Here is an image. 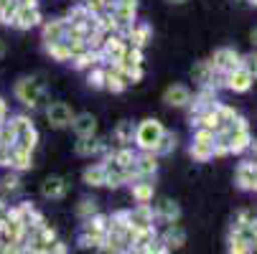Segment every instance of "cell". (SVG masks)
<instances>
[{"instance_id": "1", "label": "cell", "mask_w": 257, "mask_h": 254, "mask_svg": "<svg viewBox=\"0 0 257 254\" xmlns=\"http://www.w3.org/2000/svg\"><path fill=\"white\" fill-rule=\"evenodd\" d=\"M13 94L26 110H39L49 99V87L41 77H21L13 87Z\"/></svg>"}, {"instance_id": "2", "label": "cell", "mask_w": 257, "mask_h": 254, "mask_svg": "<svg viewBox=\"0 0 257 254\" xmlns=\"http://www.w3.org/2000/svg\"><path fill=\"white\" fill-rule=\"evenodd\" d=\"M163 135H166V127H163L161 120L145 117V120H140V122L135 125V137H133V142L138 145V150L153 153V150L158 148V142H161Z\"/></svg>"}, {"instance_id": "3", "label": "cell", "mask_w": 257, "mask_h": 254, "mask_svg": "<svg viewBox=\"0 0 257 254\" xmlns=\"http://www.w3.org/2000/svg\"><path fill=\"white\" fill-rule=\"evenodd\" d=\"M11 122L16 127V148H23V150L33 153L36 145H39V130H36V125L26 115H13Z\"/></svg>"}, {"instance_id": "4", "label": "cell", "mask_w": 257, "mask_h": 254, "mask_svg": "<svg viewBox=\"0 0 257 254\" xmlns=\"http://www.w3.org/2000/svg\"><path fill=\"white\" fill-rule=\"evenodd\" d=\"M44 112H46L49 127H54V130H66V127H71V120H74V115H77L66 102H49Z\"/></svg>"}, {"instance_id": "5", "label": "cell", "mask_w": 257, "mask_h": 254, "mask_svg": "<svg viewBox=\"0 0 257 254\" xmlns=\"http://www.w3.org/2000/svg\"><path fill=\"white\" fill-rule=\"evenodd\" d=\"M125 51H127V41L120 33H109L104 36V41L99 46V59L102 64H115V61H122Z\"/></svg>"}, {"instance_id": "6", "label": "cell", "mask_w": 257, "mask_h": 254, "mask_svg": "<svg viewBox=\"0 0 257 254\" xmlns=\"http://www.w3.org/2000/svg\"><path fill=\"white\" fill-rule=\"evenodd\" d=\"M214 140H216V132L196 127V132H194V142H191V158L199 160V163L214 158Z\"/></svg>"}, {"instance_id": "7", "label": "cell", "mask_w": 257, "mask_h": 254, "mask_svg": "<svg viewBox=\"0 0 257 254\" xmlns=\"http://www.w3.org/2000/svg\"><path fill=\"white\" fill-rule=\"evenodd\" d=\"M41 23H44V16H41L39 6H18L16 18H13V28L31 31V28H39Z\"/></svg>"}, {"instance_id": "8", "label": "cell", "mask_w": 257, "mask_h": 254, "mask_svg": "<svg viewBox=\"0 0 257 254\" xmlns=\"http://www.w3.org/2000/svg\"><path fill=\"white\" fill-rule=\"evenodd\" d=\"M211 64H214V69L219 71V74H229L232 69H237V66L242 64V56H239V51L224 46V49H216V51H214Z\"/></svg>"}, {"instance_id": "9", "label": "cell", "mask_w": 257, "mask_h": 254, "mask_svg": "<svg viewBox=\"0 0 257 254\" xmlns=\"http://www.w3.org/2000/svg\"><path fill=\"white\" fill-rule=\"evenodd\" d=\"M109 150V142L102 140V137H77V145H74V153L79 158H94V155H104Z\"/></svg>"}, {"instance_id": "10", "label": "cell", "mask_w": 257, "mask_h": 254, "mask_svg": "<svg viewBox=\"0 0 257 254\" xmlns=\"http://www.w3.org/2000/svg\"><path fill=\"white\" fill-rule=\"evenodd\" d=\"M133 170L138 178H153L158 170V155L148 153V150H138V158L133 163Z\"/></svg>"}, {"instance_id": "11", "label": "cell", "mask_w": 257, "mask_h": 254, "mask_svg": "<svg viewBox=\"0 0 257 254\" xmlns=\"http://www.w3.org/2000/svg\"><path fill=\"white\" fill-rule=\"evenodd\" d=\"M163 102L168 104V107H189L191 104V89L186 87V84H171V87H166L163 89Z\"/></svg>"}, {"instance_id": "12", "label": "cell", "mask_w": 257, "mask_h": 254, "mask_svg": "<svg viewBox=\"0 0 257 254\" xmlns=\"http://www.w3.org/2000/svg\"><path fill=\"white\" fill-rule=\"evenodd\" d=\"M64 36H66V18H54V21H44L41 23V41H44V46L64 41Z\"/></svg>"}, {"instance_id": "13", "label": "cell", "mask_w": 257, "mask_h": 254, "mask_svg": "<svg viewBox=\"0 0 257 254\" xmlns=\"http://www.w3.org/2000/svg\"><path fill=\"white\" fill-rule=\"evenodd\" d=\"M71 130H74L77 137H94L97 130H99V122L92 112H79L71 120Z\"/></svg>"}, {"instance_id": "14", "label": "cell", "mask_w": 257, "mask_h": 254, "mask_svg": "<svg viewBox=\"0 0 257 254\" xmlns=\"http://www.w3.org/2000/svg\"><path fill=\"white\" fill-rule=\"evenodd\" d=\"M156 211L151 203H138L133 211H130V226L133 229H148V226H156Z\"/></svg>"}, {"instance_id": "15", "label": "cell", "mask_w": 257, "mask_h": 254, "mask_svg": "<svg viewBox=\"0 0 257 254\" xmlns=\"http://www.w3.org/2000/svg\"><path fill=\"white\" fill-rule=\"evenodd\" d=\"M66 191H69V183H66V178H61V175H49L44 183H41V196L44 198H51V201L64 198Z\"/></svg>"}, {"instance_id": "16", "label": "cell", "mask_w": 257, "mask_h": 254, "mask_svg": "<svg viewBox=\"0 0 257 254\" xmlns=\"http://www.w3.org/2000/svg\"><path fill=\"white\" fill-rule=\"evenodd\" d=\"M151 36H153V31H151L148 23H133L130 31L125 33V41H127V46L145 49V46H148V41H151Z\"/></svg>"}, {"instance_id": "17", "label": "cell", "mask_w": 257, "mask_h": 254, "mask_svg": "<svg viewBox=\"0 0 257 254\" xmlns=\"http://www.w3.org/2000/svg\"><path fill=\"white\" fill-rule=\"evenodd\" d=\"M252 74L247 69H242V66H237V69H232L229 74L224 77V84L232 89V92H247L249 87H252Z\"/></svg>"}, {"instance_id": "18", "label": "cell", "mask_w": 257, "mask_h": 254, "mask_svg": "<svg viewBox=\"0 0 257 254\" xmlns=\"http://www.w3.org/2000/svg\"><path fill=\"white\" fill-rule=\"evenodd\" d=\"M130 193H133L135 203H151L153 193H156L153 178H138V180H133V183H130Z\"/></svg>"}, {"instance_id": "19", "label": "cell", "mask_w": 257, "mask_h": 254, "mask_svg": "<svg viewBox=\"0 0 257 254\" xmlns=\"http://www.w3.org/2000/svg\"><path fill=\"white\" fill-rule=\"evenodd\" d=\"M11 170L16 173H23V170H31L33 168V153L31 150H23V148H11V163H8Z\"/></svg>"}, {"instance_id": "20", "label": "cell", "mask_w": 257, "mask_h": 254, "mask_svg": "<svg viewBox=\"0 0 257 254\" xmlns=\"http://www.w3.org/2000/svg\"><path fill=\"white\" fill-rule=\"evenodd\" d=\"M153 211H156V219H161V221H166V224H176V221H178V216H181L178 203H176V201H171V198L158 201Z\"/></svg>"}, {"instance_id": "21", "label": "cell", "mask_w": 257, "mask_h": 254, "mask_svg": "<svg viewBox=\"0 0 257 254\" xmlns=\"http://www.w3.org/2000/svg\"><path fill=\"white\" fill-rule=\"evenodd\" d=\"M104 89L112 92V94H120V92L127 89V82L120 77V71L112 64H104Z\"/></svg>"}, {"instance_id": "22", "label": "cell", "mask_w": 257, "mask_h": 254, "mask_svg": "<svg viewBox=\"0 0 257 254\" xmlns=\"http://www.w3.org/2000/svg\"><path fill=\"white\" fill-rule=\"evenodd\" d=\"M133 137H135V125H133V122L122 120V122L115 125V130H112V140L117 142V148H127V145L133 142Z\"/></svg>"}, {"instance_id": "23", "label": "cell", "mask_w": 257, "mask_h": 254, "mask_svg": "<svg viewBox=\"0 0 257 254\" xmlns=\"http://www.w3.org/2000/svg\"><path fill=\"white\" fill-rule=\"evenodd\" d=\"M168 249H181L186 244V231H183L178 224H168V229L163 231V239H161Z\"/></svg>"}, {"instance_id": "24", "label": "cell", "mask_w": 257, "mask_h": 254, "mask_svg": "<svg viewBox=\"0 0 257 254\" xmlns=\"http://www.w3.org/2000/svg\"><path fill=\"white\" fill-rule=\"evenodd\" d=\"M82 180L87 186L97 188V186H104V163H92L82 170Z\"/></svg>"}, {"instance_id": "25", "label": "cell", "mask_w": 257, "mask_h": 254, "mask_svg": "<svg viewBox=\"0 0 257 254\" xmlns=\"http://www.w3.org/2000/svg\"><path fill=\"white\" fill-rule=\"evenodd\" d=\"M237 183L239 188H257V170L254 163H242L237 168Z\"/></svg>"}, {"instance_id": "26", "label": "cell", "mask_w": 257, "mask_h": 254, "mask_svg": "<svg viewBox=\"0 0 257 254\" xmlns=\"http://www.w3.org/2000/svg\"><path fill=\"white\" fill-rule=\"evenodd\" d=\"M71 64H74V69H79V71H89L92 66L102 64V59H99V51H94V49H87L84 54H79V56H74V59H71Z\"/></svg>"}, {"instance_id": "27", "label": "cell", "mask_w": 257, "mask_h": 254, "mask_svg": "<svg viewBox=\"0 0 257 254\" xmlns=\"http://www.w3.org/2000/svg\"><path fill=\"white\" fill-rule=\"evenodd\" d=\"M21 191V175L16 170H8L3 178H0V193L3 196H16Z\"/></svg>"}, {"instance_id": "28", "label": "cell", "mask_w": 257, "mask_h": 254, "mask_svg": "<svg viewBox=\"0 0 257 254\" xmlns=\"http://www.w3.org/2000/svg\"><path fill=\"white\" fill-rule=\"evenodd\" d=\"M44 51L54 59V61H71V51H69V44L66 41H56V44H49V46H44Z\"/></svg>"}, {"instance_id": "29", "label": "cell", "mask_w": 257, "mask_h": 254, "mask_svg": "<svg viewBox=\"0 0 257 254\" xmlns=\"http://www.w3.org/2000/svg\"><path fill=\"white\" fill-rule=\"evenodd\" d=\"M87 84L92 89H104V64H97L87 71Z\"/></svg>"}, {"instance_id": "30", "label": "cell", "mask_w": 257, "mask_h": 254, "mask_svg": "<svg viewBox=\"0 0 257 254\" xmlns=\"http://www.w3.org/2000/svg\"><path fill=\"white\" fill-rule=\"evenodd\" d=\"M0 145H6V148H13L16 145V127H13L11 117L6 122H0Z\"/></svg>"}, {"instance_id": "31", "label": "cell", "mask_w": 257, "mask_h": 254, "mask_svg": "<svg viewBox=\"0 0 257 254\" xmlns=\"http://www.w3.org/2000/svg\"><path fill=\"white\" fill-rule=\"evenodd\" d=\"M173 150H176V135L166 130V135L161 137V142H158V148H156L153 153H156V155L161 158V155H168V153H173Z\"/></svg>"}, {"instance_id": "32", "label": "cell", "mask_w": 257, "mask_h": 254, "mask_svg": "<svg viewBox=\"0 0 257 254\" xmlns=\"http://www.w3.org/2000/svg\"><path fill=\"white\" fill-rule=\"evenodd\" d=\"M94 213H97V201L94 198H82L79 206H77V216L82 221H87V219H92Z\"/></svg>"}, {"instance_id": "33", "label": "cell", "mask_w": 257, "mask_h": 254, "mask_svg": "<svg viewBox=\"0 0 257 254\" xmlns=\"http://www.w3.org/2000/svg\"><path fill=\"white\" fill-rule=\"evenodd\" d=\"M16 11H18V0H13V3H8V6L0 8V26H13Z\"/></svg>"}, {"instance_id": "34", "label": "cell", "mask_w": 257, "mask_h": 254, "mask_svg": "<svg viewBox=\"0 0 257 254\" xmlns=\"http://www.w3.org/2000/svg\"><path fill=\"white\" fill-rule=\"evenodd\" d=\"M82 3H84V8H87L92 16H99L102 11L109 8V0H82Z\"/></svg>"}, {"instance_id": "35", "label": "cell", "mask_w": 257, "mask_h": 254, "mask_svg": "<svg viewBox=\"0 0 257 254\" xmlns=\"http://www.w3.org/2000/svg\"><path fill=\"white\" fill-rule=\"evenodd\" d=\"M122 61H125V64H135V66H143V49L127 46V51H125Z\"/></svg>"}, {"instance_id": "36", "label": "cell", "mask_w": 257, "mask_h": 254, "mask_svg": "<svg viewBox=\"0 0 257 254\" xmlns=\"http://www.w3.org/2000/svg\"><path fill=\"white\" fill-rule=\"evenodd\" d=\"M239 66L249 71V74H252V79H257V54H249V56H242V64H239Z\"/></svg>"}, {"instance_id": "37", "label": "cell", "mask_w": 257, "mask_h": 254, "mask_svg": "<svg viewBox=\"0 0 257 254\" xmlns=\"http://www.w3.org/2000/svg\"><path fill=\"white\" fill-rule=\"evenodd\" d=\"M49 254H69V249H66V244L54 241V246H51V251H49Z\"/></svg>"}, {"instance_id": "38", "label": "cell", "mask_w": 257, "mask_h": 254, "mask_svg": "<svg viewBox=\"0 0 257 254\" xmlns=\"http://www.w3.org/2000/svg\"><path fill=\"white\" fill-rule=\"evenodd\" d=\"M8 120V102L0 97V122H6Z\"/></svg>"}, {"instance_id": "39", "label": "cell", "mask_w": 257, "mask_h": 254, "mask_svg": "<svg viewBox=\"0 0 257 254\" xmlns=\"http://www.w3.org/2000/svg\"><path fill=\"white\" fill-rule=\"evenodd\" d=\"M6 54H8V44H6L3 39H0V59H3Z\"/></svg>"}, {"instance_id": "40", "label": "cell", "mask_w": 257, "mask_h": 254, "mask_svg": "<svg viewBox=\"0 0 257 254\" xmlns=\"http://www.w3.org/2000/svg\"><path fill=\"white\" fill-rule=\"evenodd\" d=\"M6 211H8V203H6L3 198H0V219H3V216H6Z\"/></svg>"}, {"instance_id": "41", "label": "cell", "mask_w": 257, "mask_h": 254, "mask_svg": "<svg viewBox=\"0 0 257 254\" xmlns=\"http://www.w3.org/2000/svg\"><path fill=\"white\" fill-rule=\"evenodd\" d=\"M18 6H39V0H18Z\"/></svg>"}, {"instance_id": "42", "label": "cell", "mask_w": 257, "mask_h": 254, "mask_svg": "<svg viewBox=\"0 0 257 254\" xmlns=\"http://www.w3.org/2000/svg\"><path fill=\"white\" fill-rule=\"evenodd\" d=\"M249 39H252V44L257 46V28H252V33H249Z\"/></svg>"}, {"instance_id": "43", "label": "cell", "mask_w": 257, "mask_h": 254, "mask_svg": "<svg viewBox=\"0 0 257 254\" xmlns=\"http://www.w3.org/2000/svg\"><path fill=\"white\" fill-rule=\"evenodd\" d=\"M166 3H171V6H181V3H186V0H166Z\"/></svg>"}, {"instance_id": "44", "label": "cell", "mask_w": 257, "mask_h": 254, "mask_svg": "<svg viewBox=\"0 0 257 254\" xmlns=\"http://www.w3.org/2000/svg\"><path fill=\"white\" fill-rule=\"evenodd\" d=\"M249 6H254V8H257V0H249Z\"/></svg>"}, {"instance_id": "45", "label": "cell", "mask_w": 257, "mask_h": 254, "mask_svg": "<svg viewBox=\"0 0 257 254\" xmlns=\"http://www.w3.org/2000/svg\"><path fill=\"white\" fill-rule=\"evenodd\" d=\"M254 170H257V163H254Z\"/></svg>"}]
</instances>
